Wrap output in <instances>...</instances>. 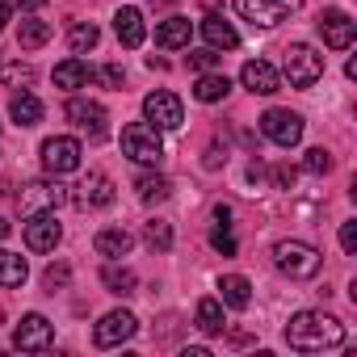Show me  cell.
<instances>
[{
  "label": "cell",
  "mask_w": 357,
  "mask_h": 357,
  "mask_svg": "<svg viewBox=\"0 0 357 357\" xmlns=\"http://www.w3.org/2000/svg\"><path fill=\"white\" fill-rule=\"evenodd\" d=\"M143 236H147V244H151L155 252H168V248H172V227H168L164 219H151V223L143 227Z\"/></svg>",
  "instance_id": "obj_32"
},
{
  "label": "cell",
  "mask_w": 357,
  "mask_h": 357,
  "mask_svg": "<svg viewBox=\"0 0 357 357\" xmlns=\"http://www.w3.org/2000/svg\"><path fill=\"white\" fill-rule=\"evenodd\" d=\"M63 114H68V122H72L76 130H84L89 139H101V135H105V122H109V114H105V105H101V101L72 97Z\"/></svg>",
  "instance_id": "obj_13"
},
{
  "label": "cell",
  "mask_w": 357,
  "mask_h": 357,
  "mask_svg": "<svg viewBox=\"0 0 357 357\" xmlns=\"http://www.w3.org/2000/svg\"><path fill=\"white\" fill-rule=\"evenodd\" d=\"M9 118H13L17 126H38V122H43V101H38L34 93H17L13 105H9Z\"/></svg>",
  "instance_id": "obj_25"
},
{
  "label": "cell",
  "mask_w": 357,
  "mask_h": 357,
  "mask_svg": "<svg viewBox=\"0 0 357 357\" xmlns=\"http://www.w3.org/2000/svg\"><path fill=\"white\" fill-rule=\"evenodd\" d=\"M227 93H231V80H227L223 72H202L198 84H194V97H198L202 105H215V101H223Z\"/></svg>",
  "instance_id": "obj_23"
},
{
  "label": "cell",
  "mask_w": 357,
  "mask_h": 357,
  "mask_svg": "<svg viewBox=\"0 0 357 357\" xmlns=\"http://www.w3.org/2000/svg\"><path fill=\"white\" fill-rule=\"evenodd\" d=\"M122 155H130L135 164H160L164 160V139L151 122H130L122 126Z\"/></svg>",
  "instance_id": "obj_4"
},
{
  "label": "cell",
  "mask_w": 357,
  "mask_h": 357,
  "mask_svg": "<svg viewBox=\"0 0 357 357\" xmlns=\"http://www.w3.org/2000/svg\"><path fill=\"white\" fill-rule=\"evenodd\" d=\"M51 340H55V328H51V319L38 315V311L22 315V324L13 328V349H17V353H43V349H51Z\"/></svg>",
  "instance_id": "obj_8"
},
{
  "label": "cell",
  "mask_w": 357,
  "mask_h": 357,
  "mask_svg": "<svg viewBox=\"0 0 357 357\" xmlns=\"http://www.w3.org/2000/svg\"><path fill=\"white\" fill-rule=\"evenodd\" d=\"M114 202V181L105 172H89L84 181L76 185V206H84V211H101V206H109Z\"/></svg>",
  "instance_id": "obj_17"
},
{
  "label": "cell",
  "mask_w": 357,
  "mask_h": 357,
  "mask_svg": "<svg viewBox=\"0 0 357 357\" xmlns=\"http://www.w3.org/2000/svg\"><path fill=\"white\" fill-rule=\"evenodd\" d=\"M51 22H38V17H30V22H22L17 26V47L22 51H34V47H43V43H51Z\"/></svg>",
  "instance_id": "obj_28"
},
{
  "label": "cell",
  "mask_w": 357,
  "mask_h": 357,
  "mask_svg": "<svg viewBox=\"0 0 357 357\" xmlns=\"http://www.w3.org/2000/svg\"><path fill=\"white\" fill-rule=\"evenodd\" d=\"M17 202H22V215H43V211H59L68 202V190L59 185V176L55 181L47 176V181H30Z\"/></svg>",
  "instance_id": "obj_9"
},
{
  "label": "cell",
  "mask_w": 357,
  "mask_h": 357,
  "mask_svg": "<svg viewBox=\"0 0 357 357\" xmlns=\"http://www.w3.org/2000/svg\"><path fill=\"white\" fill-rule=\"evenodd\" d=\"M80 155H84V147H80V139H72V135H55V139L43 143V168H47L51 176L76 172V168H80Z\"/></svg>",
  "instance_id": "obj_7"
},
{
  "label": "cell",
  "mask_w": 357,
  "mask_h": 357,
  "mask_svg": "<svg viewBox=\"0 0 357 357\" xmlns=\"http://www.w3.org/2000/svg\"><path fill=\"white\" fill-rule=\"evenodd\" d=\"M273 265H278L286 278L307 282V278H315V273H319L324 252H319L315 244H303V240H278V244H273Z\"/></svg>",
  "instance_id": "obj_2"
},
{
  "label": "cell",
  "mask_w": 357,
  "mask_h": 357,
  "mask_svg": "<svg viewBox=\"0 0 357 357\" xmlns=\"http://www.w3.org/2000/svg\"><path fill=\"white\" fill-rule=\"evenodd\" d=\"M101 286L109 290V294H135V286H139V278H135V269H126V265H105L101 269Z\"/></svg>",
  "instance_id": "obj_26"
},
{
  "label": "cell",
  "mask_w": 357,
  "mask_h": 357,
  "mask_svg": "<svg viewBox=\"0 0 357 357\" xmlns=\"http://www.w3.org/2000/svg\"><path fill=\"white\" fill-rule=\"evenodd\" d=\"M0 84L5 89H30L34 84V68L30 63H5L0 68Z\"/></svg>",
  "instance_id": "obj_30"
},
{
  "label": "cell",
  "mask_w": 357,
  "mask_h": 357,
  "mask_svg": "<svg viewBox=\"0 0 357 357\" xmlns=\"http://www.w3.org/2000/svg\"><path fill=\"white\" fill-rule=\"evenodd\" d=\"M59 240H63V227H59L55 211L30 215V223H26V248H30V252H55Z\"/></svg>",
  "instance_id": "obj_14"
},
{
  "label": "cell",
  "mask_w": 357,
  "mask_h": 357,
  "mask_svg": "<svg viewBox=\"0 0 357 357\" xmlns=\"http://www.w3.org/2000/svg\"><path fill=\"white\" fill-rule=\"evenodd\" d=\"M9 17H13V9L5 5V0H0V30H5V22H9Z\"/></svg>",
  "instance_id": "obj_41"
},
{
  "label": "cell",
  "mask_w": 357,
  "mask_h": 357,
  "mask_svg": "<svg viewBox=\"0 0 357 357\" xmlns=\"http://www.w3.org/2000/svg\"><path fill=\"white\" fill-rule=\"evenodd\" d=\"M194 319H198V328L206 332V336H223V303L219 298H202L198 303V311H194Z\"/></svg>",
  "instance_id": "obj_27"
},
{
  "label": "cell",
  "mask_w": 357,
  "mask_h": 357,
  "mask_svg": "<svg viewBox=\"0 0 357 357\" xmlns=\"http://www.w3.org/2000/svg\"><path fill=\"white\" fill-rule=\"evenodd\" d=\"M26 278H30L26 257H17V252H9V248H0V286H22Z\"/></svg>",
  "instance_id": "obj_29"
},
{
  "label": "cell",
  "mask_w": 357,
  "mask_h": 357,
  "mask_svg": "<svg viewBox=\"0 0 357 357\" xmlns=\"http://www.w3.org/2000/svg\"><path fill=\"white\" fill-rule=\"evenodd\" d=\"M143 118H147L155 130H181V122H185V105H181V97H176V93L155 89V93L143 97Z\"/></svg>",
  "instance_id": "obj_6"
},
{
  "label": "cell",
  "mask_w": 357,
  "mask_h": 357,
  "mask_svg": "<svg viewBox=\"0 0 357 357\" xmlns=\"http://www.w3.org/2000/svg\"><path fill=\"white\" fill-rule=\"evenodd\" d=\"M211 244H215V248H219L223 257H236V236H231V223H227V219H215Z\"/></svg>",
  "instance_id": "obj_33"
},
{
  "label": "cell",
  "mask_w": 357,
  "mask_h": 357,
  "mask_svg": "<svg viewBox=\"0 0 357 357\" xmlns=\"http://www.w3.org/2000/svg\"><path fill=\"white\" fill-rule=\"evenodd\" d=\"M114 34H118V43H122L126 51L143 47V43H147V22H143V9L122 5V9L114 13Z\"/></svg>",
  "instance_id": "obj_15"
},
{
  "label": "cell",
  "mask_w": 357,
  "mask_h": 357,
  "mask_svg": "<svg viewBox=\"0 0 357 357\" xmlns=\"http://www.w3.org/2000/svg\"><path fill=\"white\" fill-rule=\"evenodd\" d=\"M261 135L278 147H294L303 139V118L294 109H265L261 114Z\"/></svg>",
  "instance_id": "obj_10"
},
{
  "label": "cell",
  "mask_w": 357,
  "mask_h": 357,
  "mask_svg": "<svg viewBox=\"0 0 357 357\" xmlns=\"http://www.w3.org/2000/svg\"><path fill=\"white\" fill-rule=\"evenodd\" d=\"M190 38H194L190 17H168L155 26V47H164V51H181V47H190Z\"/></svg>",
  "instance_id": "obj_19"
},
{
  "label": "cell",
  "mask_w": 357,
  "mask_h": 357,
  "mask_svg": "<svg viewBox=\"0 0 357 357\" xmlns=\"http://www.w3.org/2000/svg\"><path fill=\"white\" fill-rule=\"evenodd\" d=\"M5 236H9V223H5V219H0V240H5Z\"/></svg>",
  "instance_id": "obj_42"
},
{
  "label": "cell",
  "mask_w": 357,
  "mask_h": 357,
  "mask_svg": "<svg viewBox=\"0 0 357 357\" xmlns=\"http://www.w3.org/2000/svg\"><path fill=\"white\" fill-rule=\"evenodd\" d=\"M9 9H17V13H34V9H43L47 0H5Z\"/></svg>",
  "instance_id": "obj_39"
},
{
  "label": "cell",
  "mask_w": 357,
  "mask_h": 357,
  "mask_svg": "<svg viewBox=\"0 0 357 357\" xmlns=\"http://www.w3.org/2000/svg\"><path fill=\"white\" fill-rule=\"evenodd\" d=\"M286 344L298 349V353L336 349V344H344V324L336 315H328V311H298L286 324Z\"/></svg>",
  "instance_id": "obj_1"
},
{
  "label": "cell",
  "mask_w": 357,
  "mask_h": 357,
  "mask_svg": "<svg viewBox=\"0 0 357 357\" xmlns=\"http://www.w3.org/2000/svg\"><path fill=\"white\" fill-rule=\"evenodd\" d=\"M202 38L211 43V51H236V47H240L236 26H231V22H223L219 13H211V17L202 22Z\"/></svg>",
  "instance_id": "obj_20"
},
{
  "label": "cell",
  "mask_w": 357,
  "mask_h": 357,
  "mask_svg": "<svg viewBox=\"0 0 357 357\" xmlns=\"http://www.w3.org/2000/svg\"><path fill=\"white\" fill-rule=\"evenodd\" d=\"M219 303L231 307V311H244L252 303V282L244 273H223L219 278Z\"/></svg>",
  "instance_id": "obj_18"
},
{
  "label": "cell",
  "mask_w": 357,
  "mask_h": 357,
  "mask_svg": "<svg viewBox=\"0 0 357 357\" xmlns=\"http://www.w3.org/2000/svg\"><path fill=\"white\" fill-rule=\"evenodd\" d=\"M340 248H344L349 257L357 252V223H353V219H349V223H340Z\"/></svg>",
  "instance_id": "obj_37"
},
{
  "label": "cell",
  "mask_w": 357,
  "mask_h": 357,
  "mask_svg": "<svg viewBox=\"0 0 357 357\" xmlns=\"http://www.w3.org/2000/svg\"><path fill=\"white\" fill-rule=\"evenodd\" d=\"M93 80H97V72H93L84 59H76V55L55 68V84H59V89H84V84H93Z\"/></svg>",
  "instance_id": "obj_22"
},
{
  "label": "cell",
  "mask_w": 357,
  "mask_h": 357,
  "mask_svg": "<svg viewBox=\"0 0 357 357\" xmlns=\"http://www.w3.org/2000/svg\"><path fill=\"white\" fill-rule=\"evenodd\" d=\"M101 80H105V84H109V89H118V84H122V80H126V72H122V68H118V63H109V68H101Z\"/></svg>",
  "instance_id": "obj_38"
},
{
  "label": "cell",
  "mask_w": 357,
  "mask_h": 357,
  "mask_svg": "<svg viewBox=\"0 0 357 357\" xmlns=\"http://www.w3.org/2000/svg\"><path fill=\"white\" fill-rule=\"evenodd\" d=\"M273 181H278V185H294V168H278Z\"/></svg>",
  "instance_id": "obj_40"
},
{
  "label": "cell",
  "mask_w": 357,
  "mask_h": 357,
  "mask_svg": "<svg viewBox=\"0 0 357 357\" xmlns=\"http://www.w3.org/2000/svg\"><path fill=\"white\" fill-rule=\"evenodd\" d=\"M97 38H101V30H97L93 22H80V26H72V34H68V43H72V51H76V55L93 51V47H97Z\"/></svg>",
  "instance_id": "obj_31"
},
{
  "label": "cell",
  "mask_w": 357,
  "mask_h": 357,
  "mask_svg": "<svg viewBox=\"0 0 357 357\" xmlns=\"http://www.w3.org/2000/svg\"><path fill=\"white\" fill-rule=\"evenodd\" d=\"M236 13L261 30H273L298 13V0H236Z\"/></svg>",
  "instance_id": "obj_5"
},
{
  "label": "cell",
  "mask_w": 357,
  "mask_h": 357,
  "mask_svg": "<svg viewBox=\"0 0 357 357\" xmlns=\"http://www.w3.org/2000/svg\"><path fill=\"white\" fill-rule=\"evenodd\" d=\"M68 278H72V269H68V265H51V269L43 273V286H47V294L63 290V286H68Z\"/></svg>",
  "instance_id": "obj_35"
},
{
  "label": "cell",
  "mask_w": 357,
  "mask_h": 357,
  "mask_svg": "<svg viewBox=\"0 0 357 357\" xmlns=\"http://www.w3.org/2000/svg\"><path fill=\"white\" fill-rule=\"evenodd\" d=\"M240 84H244L248 93L273 97V93L282 89V76H278V68H273V63H265V59H248V63L240 68Z\"/></svg>",
  "instance_id": "obj_16"
},
{
  "label": "cell",
  "mask_w": 357,
  "mask_h": 357,
  "mask_svg": "<svg viewBox=\"0 0 357 357\" xmlns=\"http://www.w3.org/2000/svg\"><path fill=\"white\" fill-rule=\"evenodd\" d=\"M135 190H139V202L143 206H155V202H164L172 194V181H168V176H160V172H147V176H139V181H135Z\"/></svg>",
  "instance_id": "obj_24"
},
{
  "label": "cell",
  "mask_w": 357,
  "mask_h": 357,
  "mask_svg": "<svg viewBox=\"0 0 357 357\" xmlns=\"http://www.w3.org/2000/svg\"><path fill=\"white\" fill-rule=\"evenodd\" d=\"M315 30H319L324 47H332V51H349L353 38H357V22L349 13H340V9H324L319 22H315Z\"/></svg>",
  "instance_id": "obj_11"
},
{
  "label": "cell",
  "mask_w": 357,
  "mask_h": 357,
  "mask_svg": "<svg viewBox=\"0 0 357 357\" xmlns=\"http://www.w3.org/2000/svg\"><path fill=\"white\" fill-rule=\"evenodd\" d=\"M190 68H194V72H215V68H219V51H211V47H206V51H194V55H190Z\"/></svg>",
  "instance_id": "obj_36"
},
{
  "label": "cell",
  "mask_w": 357,
  "mask_h": 357,
  "mask_svg": "<svg viewBox=\"0 0 357 357\" xmlns=\"http://www.w3.org/2000/svg\"><path fill=\"white\" fill-rule=\"evenodd\" d=\"M93 248H97L101 257H109V261H118V257H126V252L135 248V236H130L126 227H105V231H97V240H93Z\"/></svg>",
  "instance_id": "obj_21"
},
{
  "label": "cell",
  "mask_w": 357,
  "mask_h": 357,
  "mask_svg": "<svg viewBox=\"0 0 357 357\" xmlns=\"http://www.w3.org/2000/svg\"><path fill=\"white\" fill-rule=\"evenodd\" d=\"M151 5H172V0H151Z\"/></svg>",
  "instance_id": "obj_43"
},
{
  "label": "cell",
  "mask_w": 357,
  "mask_h": 357,
  "mask_svg": "<svg viewBox=\"0 0 357 357\" xmlns=\"http://www.w3.org/2000/svg\"><path fill=\"white\" fill-rule=\"evenodd\" d=\"M282 76L294 84V89H311L319 76H324V55L307 43H294L282 51Z\"/></svg>",
  "instance_id": "obj_3"
},
{
  "label": "cell",
  "mask_w": 357,
  "mask_h": 357,
  "mask_svg": "<svg viewBox=\"0 0 357 357\" xmlns=\"http://www.w3.org/2000/svg\"><path fill=\"white\" fill-rule=\"evenodd\" d=\"M135 332H139V319H135L130 311H109V315H101V324L93 328V344H97V349H118V344H126Z\"/></svg>",
  "instance_id": "obj_12"
},
{
  "label": "cell",
  "mask_w": 357,
  "mask_h": 357,
  "mask_svg": "<svg viewBox=\"0 0 357 357\" xmlns=\"http://www.w3.org/2000/svg\"><path fill=\"white\" fill-rule=\"evenodd\" d=\"M303 168H307L311 176H324V172H332V155H328L324 147H311V151L303 155Z\"/></svg>",
  "instance_id": "obj_34"
}]
</instances>
